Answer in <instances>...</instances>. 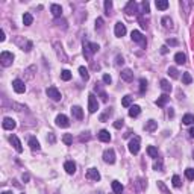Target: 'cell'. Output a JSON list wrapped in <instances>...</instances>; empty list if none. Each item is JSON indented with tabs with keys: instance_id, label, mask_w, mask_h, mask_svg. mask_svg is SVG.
I'll return each mask as SVG.
<instances>
[{
	"instance_id": "obj_41",
	"label": "cell",
	"mask_w": 194,
	"mask_h": 194,
	"mask_svg": "<svg viewBox=\"0 0 194 194\" xmlns=\"http://www.w3.org/2000/svg\"><path fill=\"white\" fill-rule=\"evenodd\" d=\"M158 188H159V190H161L164 194H170V191L167 190V187H165V185H164V182H161V180H158Z\"/></svg>"
},
{
	"instance_id": "obj_26",
	"label": "cell",
	"mask_w": 194,
	"mask_h": 194,
	"mask_svg": "<svg viewBox=\"0 0 194 194\" xmlns=\"http://www.w3.org/2000/svg\"><path fill=\"white\" fill-rule=\"evenodd\" d=\"M156 8L158 9H161V11H165L167 8H169V2L167 0H156Z\"/></svg>"
},
{
	"instance_id": "obj_16",
	"label": "cell",
	"mask_w": 194,
	"mask_h": 194,
	"mask_svg": "<svg viewBox=\"0 0 194 194\" xmlns=\"http://www.w3.org/2000/svg\"><path fill=\"white\" fill-rule=\"evenodd\" d=\"M50 12H52V15L53 17H61L62 15V8L59 6V5H56V3H53L52 6H50Z\"/></svg>"
},
{
	"instance_id": "obj_9",
	"label": "cell",
	"mask_w": 194,
	"mask_h": 194,
	"mask_svg": "<svg viewBox=\"0 0 194 194\" xmlns=\"http://www.w3.org/2000/svg\"><path fill=\"white\" fill-rule=\"evenodd\" d=\"M2 126H3V129H6V130H12V129H15V126H17V123L14 118H9V117H5L3 121H2Z\"/></svg>"
},
{
	"instance_id": "obj_37",
	"label": "cell",
	"mask_w": 194,
	"mask_h": 194,
	"mask_svg": "<svg viewBox=\"0 0 194 194\" xmlns=\"http://www.w3.org/2000/svg\"><path fill=\"white\" fill-rule=\"evenodd\" d=\"M185 176L188 180H194V169H187L185 170Z\"/></svg>"
},
{
	"instance_id": "obj_47",
	"label": "cell",
	"mask_w": 194,
	"mask_h": 194,
	"mask_svg": "<svg viewBox=\"0 0 194 194\" xmlns=\"http://www.w3.org/2000/svg\"><path fill=\"white\" fill-rule=\"evenodd\" d=\"M102 26H103V18H97L96 20V29H102Z\"/></svg>"
},
{
	"instance_id": "obj_14",
	"label": "cell",
	"mask_w": 194,
	"mask_h": 194,
	"mask_svg": "<svg viewBox=\"0 0 194 194\" xmlns=\"http://www.w3.org/2000/svg\"><path fill=\"white\" fill-rule=\"evenodd\" d=\"M97 135H99V140L103 141V143H109V141H111V134H109L106 129H102Z\"/></svg>"
},
{
	"instance_id": "obj_4",
	"label": "cell",
	"mask_w": 194,
	"mask_h": 194,
	"mask_svg": "<svg viewBox=\"0 0 194 194\" xmlns=\"http://www.w3.org/2000/svg\"><path fill=\"white\" fill-rule=\"evenodd\" d=\"M97 109H99V102H97L96 96L93 93H90L88 94V111L91 114H94V112H97Z\"/></svg>"
},
{
	"instance_id": "obj_24",
	"label": "cell",
	"mask_w": 194,
	"mask_h": 194,
	"mask_svg": "<svg viewBox=\"0 0 194 194\" xmlns=\"http://www.w3.org/2000/svg\"><path fill=\"white\" fill-rule=\"evenodd\" d=\"M161 88H162V91L167 94L171 91V85H170V82L167 79H161Z\"/></svg>"
},
{
	"instance_id": "obj_59",
	"label": "cell",
	"mask_w": 194,
	"mask_h": 194,
	"mask_svg": "<svg viewBox=\"0 0 194 194\" xmlns=\"http://www.w3.org/2000/svg\"><path fill=\"white\" fill-rule=\"evenodd\" d=\"M193 158H194V150H193Z\"/></svg>"
},
{
	"instance_id": "obj_50",
	"label": "cell",
	"mask_w": 194,
	"mask_h": 194,
	"mask_svg": "<svg viewBox=\"0 0 194 194\" xmlns=\"http://www.w3.org/2000/svg\"><path fill=\"white\" fill-rule=\"evenodd\" d=\"M167 44H170V46H177L179 41L177 40H167Z\"/></svg>"
},
{
	"instance_id": "obj_48",
	"label": "cell",
	"mask_w": 194,
	"mask_h": 194,
	"mask_svg": "<svg viewBox=\"0 0 194 194\" xmlns=\"http://www.w3.org/2000/svg\"><path fill=\"white\" fill-rule=\"evenodd\" d=\"M123 124H124V123H123V120L114 121V127H115V129H120V127H123Z\"/></svg>"
},
{
	"instance_id": "obj_53",
	"label": "cell",
	"mask_w": 194,
	"mask_h": 194,
	"mask_svg": "<svg viewBox=\"0 0 194 194\" xmlns=\"http://www.w3.org/2000/svg\"><path fill=\"white\" fill-rule=\"evenodd\" d=\"M5 38H6V37H5V32H3V30H0V41L3 43V41H5Z\"/></svg>"
},
{
	"instance_id": "obj_46",
	"label": "cell",
	"mask_w": 194,
	"mask_h": 194,
	"mask_svg": "<svg viewBox=\"0 0 194 194\" xmlns=\"http://www.w3.org/2000/svg\"><path fill=\"white\" fill-rule=\"evenodd\" d=\"M153 169H155V170H159V171H162V162H161V161H156V162L153 164Z\"/></svg>"
},
{
	"instance_id": "obj_27",
	"label": "cell",
	"mask_w": 194,
	"mask_h": 194,
	"mask_svg": "<svg viewBox=\"0 0 194 194\" xmlns=\"http://www.w3.org/2000/svg\"><path fill=\"white\" fill-rule=\"evenodd\" d=\"M147 153H149L150 158H155V159L158 158V149H156L155 146H149V147H147Z\"/></svg>"
},
{
	"instance_id": "obj_40",
	"label": "cell",
	"mask_w": 194,
	"mask_h": 194,
	"mask_svg": "<svg viewBox=\"0 0 194 194\" xmlns=\"http://www.w3.org/2000/svg\"><path fill=\"white\" fill-rule=\"evenodd\" d=\"M177 73H179V72H177L174 67H170V68H169V74L173 77V79H177V77H179V74H177Z\"/></svg>"
},
{
	"instance_id": "obj_39",
	"label": "cell",
	"mask_w": 194,
	"mask_h": 194,
	"mask_svg": "<svg viewBox=\"0 0 194 194\" xmlns=\"http://www.w3.org/2000/svg\"><path fill=\"white\" fill-rule=\"evenodd\" d=\"M140 85H141V87H140V93L144 94V91L147 90V80H146V79H141V80H140Z\"/></svg>"
},
{
	"instance_id": "obj_31",
	"label": "cell",
	"mask_w": 194,
	"mask_h": 194,
	"mask_svg": "<svg viewBox=\"0 0 194 194\" xmlns=\"http://www.w3.org/2000/svg\"><path fill=\"white\" fill-rule=\"evenodd\" d=\"M182 82H184L185 85H190V83L193 82L191 74H190V73H184V74H182Z\"/></svg>"
},
{
	"instance_id": "obj_22",
	"label": "cell",
	"mask_w": 194,
	"mask_h": 194,
	"mask_svg": "<svg viewBox=\"0 0 194 194\" xmlns=\"http://www.w3.org/2000/svg\"><path fill=\"white\" fill-rule=\"evenodd\" d=\"M169 99H170V97L167 96L165 93H164L162 96H159V97H158V100H156V105H158L159 108H162V106H165V103L169 102Z\"/></svg>"
},
{
	"instance_id": "obj_20",
	"label": "cell",
	"mask_w": 194,
	"mask_h": 194,
	"mask_svg": "<svg viewBox=\"0 0 194 194\" xmlns=\"http://www.w3.org/2000/svg\"><path fill=\"white\" fill-rule=\"evenodd\" d=\"M174 61H176V64H177V65H182V64H185L187 56H185L182 52H177V53L174 55Z\"/></svg>"
},
{
	"instance_id": "obj_42",
	"label": "cell",
	"mask_w": 194,
	"mask_h": 194,
	"mask_svg": "<svg viewBox=\"0 0 194 194\" xmlns=\"http://www.w3.org/2000/svg\"><path fill=\"white\" fill-rule=\"evenodd\" d=\"M162 23H164V26H165L167 29H169V27H171V26H173V21L170 20L169 17H164V18H162Z\"/></svg>"
},
{
	"instance_id": "obj_3",
	"label": "cell",
	"mask_w": 194,
	"mask_h": 194,
	"mask_svg": "<svg viewBox=\"0 0 194 194\" xmlns=\"http://www.w3.org/2000/svg\"><path fill=\"white\" fill-rule=\"evenodd\" d=\"M12 62H14V55L11 52H2V55H0V64L3 67H9V65H12Z\"/></svg>"
},
{
	"instance_id": "obj_52",
	"label": "cell",
	"mask_w": 194,
	"mask_h": 194,
	"mask_svg": "<svg viewBox=\"0 0 194 194\" xmlns=\"http://www.w3.org/2000/svg\"><path fill=\"white\" fill-rule=\"evenodd\" d=\"M161 53H162V55L169 53V49H167V46H162V47H161Z\"/></svg>"
},
{
	"instance_id": "obj_1",
	"label": "cell",
	"mask_w": 194,
	"mask_h": 194,
	"mask_svg": "<svg viewBox=\"0 0 194 194\" xmlns=\"http://www.w3.org/2000/svg\"><path fill=\"white\" fill-rule=\"evenodd\" d=\"M99 44L96 43H88V41H83V55L87 58H91V55H94L99 52Z\"/></svg>"
},
{
	"instance_id": "obj_17",
	"label": "cell",
	"mask_w": 194,
	"mask_h": 194,
	"mask_svg": "<svg viewBox=\"0 0 194 194\" xmlns=\"http://www.w3.org/2000/svg\"><path fill=\"white\" fill-rule=\"evenodd\" d=\"M72 114L74 118H77V120H82L83 118V111H82V108L80 106H73L72 108Z\"/></svg>"
},
{
	"instance_id": "obj_55",
	"label": "cell",
	"mask_w": 194,
	"mask_h": 194,
	"mask_svg": "<svg viewBox=\"0 0 194 194\" xmlns=\"http://www.w3.org/2000/svg\"><path fill=\"white\" fill-rule=\"evenodd\" d=\"M173 115H174V111L170 108V109H169V117H173Z\"/></svg>"
},
{
	"instance_id": "obj_18",
	"label": "cell",
	"mask_w": 194,
	"mask_h": 194,
	"mask_svg": "<svg viewBox=\"0 0 194 194\" xmlns=\"http://www.w3.org/2000/svg\"><path fill=\"white\" fill-rule=\"evenodd\" d=\"M64 170H65L68 174H74V173H76V164H74L73 161H67V162L64 164Z\"/></svg>"
},
{
	"instance_id": "obj_29",
	"label": "cell",
	"mask_w": 194,
	"mask_h": 194,
	"mask_svg": "<svg viewBox=\"0 0 194 194\" xmlns=\"http://www.w3.org/2000/svg\"><path fill=\"white\" fill-rule=\"evenodd\" d=\"M182 123H184V124H193L194 123V115L193 114H185V115L182 117Z\"/></svg>"
},
{
	"instance_id": "obj_49",
	"label": "cell",
	"mask_w": 194,
	"mask_h": 194,
	"mask_svg": "<svg viewBox=\"0 0 194 194\" xmlns=\"http://www.w3.org/2000/svg\"><path fill=\"white\" fill-rule=\"evenodd\" d=\"M123 62H124V61H123V56L118 55V56L115 58V64H117V65H123Z\"/></svg>"
},
{
	"instance_id": "obj_58",
	"label": "cell",
	"mask_w": 194,
	"mask_h": 194,
	"mask_svg": "<svg viewBox=\"0 0 194 194\" xmlns=\"http://www.w3.org/2000/svg\"><path fill=\"white\" fill-rule=\"evenodd\" d=\"M2 194H12V191H3Z\"/></svg>"
},
{
	"instance_id": "obj_10",
	"label": "cell",
	"mask_w": 194,
	"mask_h": 194,
	"mask_svg": "<svg viewBox=\"0 0 194 194\" xmlns=\"http://www.w3.org/2000/svg\"><path fill=\"white\" fill-rule=\"evenodd\" d=\"M55 123H56L58 127H68V126H70V121H68V118H67L64 114H59V115L56 117Z\"/></svg>"
},
{
	"instance_id": "obj_32",
	"label": "cell",
	"mask_w": 194,
	"mask_h": 194,
	"mask_svg": "<svg viewBox=\"0 0 194 194\" xmlns=\"http://www.w3.org/2000/svg\"><path fill=\"white\" fill-rule=\"evenodd\" d=\"M135 9H137V3H135V2H129L124 11H126L127 14H132V11H135Z\"/></svg>"
},
{
	"instance_id": "obj_30",
	"label": "cell",
	"mask_w": 194,
	"mask_h": 194,
	"mask_svg": "<svg viewBox=\"0 0 194 194\" xmlns=\"http://www.w3.org/2000/svg\"><path fill=\"white\" fill-rule=\"evenodd\" d=\"M132 99H134L132 96H124L123 99H121V105H123L124 108H129L130 103H132Z\"/></svg>"
},
{
	"instance_id": "obj_54",
	"label": "cell",
	"mask_w": 194,
	"mask_h": 194,
	"mask_svg": "<svg viewBox=\"0 0 194 194\" xmlns=\"http://www.w3.org/2000/svg\"><path fill=\"white\" fill-rule=\"evenodd\" d=\"M85 140H90V135H88V132H87V135H82V137H80V141H85Z\"/></svg>"
},
{
	"instance_id": "obj_21",
	"label": "cell",
	"mask_w": 194,
	"mask_h": 194,
	"mask_svg": "<svg viewBox=\"0 0 194 194\" xmlns=\"http://www.w3.org/2000/svg\"><path fill=\"white\" fill-rule=\"evenodd\" d=\"M141 114V108L138 106V105H134V106H130V109H129V117H138Z\"/></svg>"
},
{
	"instance_id": "obj_12",
	"label": "cell",
	"mask_w": 194,
	"mask_h": 194,
	"mask_svg": "<svg viewBox=\"0 0 194 194\" xmlns=\"http://www.w3.org/2000/svg\"><path fill=\"white\" fill-rule=\"evenodd\" d=\"M9 141H11V144L14 146V149H15L18 153H21V152H23L21 143H20V140H18V137H17V135H11V137H9Z\"/></svg>"
},
{
	"instance_id": "obj_33",
	"label": "cell",
	"mask_w": 194,
	"mask_h": 194,
	"mask_svg": "<svg viewBox=\"0 0 194 194\" xmlns=\"http://www.w3.org/2000/svg\"><path fill=\"white\" fill-rule=\"evenodd\" d=\"M171 182H173V187H174V188H180V185H182V182H180V177H179L177 174H174V176H173Z\"/></svg>"
},
{
	"instance_id": "obj_23",
	"label": "cell",
	"mask_w": 194,
	"mask_h": 194,
	"mask_svg": "<svg viewBox=\"0 0 194 194\" xmlns=\"http://www.w3.org/2000/svg\"><path fill=\"white\" fill-rule=\"evenodd\" d=\"M29 147H30L32 150H40V149H41V146H40V143H38V140H37L35 137L29 138Z\"/></svg>"
},
{
	"instance_id": "obj_6",
	"label": "cell",
	"mask_w": 194,
	"mask_h": 194,
	"mask_svg": "<svg viewBox=\"0 0 194 194\" xmlns=\"http://www.w3.org/2000/svg\"><path fill=\"white\" fill-rule=\"evenodd\" d=\"M103 161L106 164H114L115 162V152L112 149H108L103 152Z\"/></svg>"
},
{
	"instance_id": "obj_43",
	"label": "cell",
	"mask_w": 194,
	"mask_h": 194,
	"mask_svg": "<svg viewBox=\"0 0 194 194\" xmlns=\"http://www.w3.org/2000/svg\"><path fill=\"white\" fill-rule=\"evenodd\" d=\"M111 114H112V111H111V108H109V109H108L105 114H102V115H100V121H106L108 115H111Z\"/></svg>"
},
{
	"instance_id": "obj_38",
	"label": "cell",
	"mask_w": 194,
	"mask_h": 194,
	"mask_svg": "<svg viewBox=\"0 0 194 194\" xmlns=\"http://www.w3.org/2000/svg\"><path fill=\"white\" fill-rule=\"evenodd\" d=\"M111 9H112V2H111V0H105V11H106L105 14L109 15V11H111Z\"/></svg>"
},
{
	"instance_id": "obj_34",
	"label": "cell",
	"mask_w": 194,
	"mask_h": 194,
	"mask_svg": "<svg viewBox=\"0 0 194 194\" xmlns=\"http://www.w3.org/2000/svg\"><path fill=\"white\" fill-rule=\"evenodd\" d=\"M79 73H80V77H82V79H85V80H88V79H90L88 70H87L85 67H79Z\"/></svg>"
},
{
	"instance_id": "obj_56",
	"label": "cell",
	"mask_w": 194,
	"mask_h": 194,
	"mask_svg": "<svg viewBox=\"0 0 194 194\" xmlns=\"http://www.w3.org/2000/svg\"><path fill=\"white\" fill-rule=\"evenodd\" d=\"M190 135L194 138V127H191V129H190Z\"/></svg>"
},
{
	"instance_id": "obj_36",
	"label": "cell",
	"mask_w": 194,
	"mask_h": 194,
	"mask_svg": "<svg viewBox=\"0 0 194 194\" xmlns=\"http://www.w3.org/2000/svg\"><path fill=\"white\" fill-rule=\"evenodd\" d=\"M62 141H64L67 146H70L73 143V135L72 134H65V135L62 137Z\"/></svg>"
},
{
	"instance_id": "obj_28",
	"label": "cell",
	"mask_w": 194,
	"mask_h": 194,
	"mask_svg": "<svg viewBox=\"0 0 194 194\" xmlns=\"http://www.w3.org/2000/svg\"><path fill=\"white\" fill-rule=\"evenodd\" d=\"M23 23H24V26H30V24L33 23V17H32V14H29V12H24Z\"/></svg>"
},
{
	"instance_id": "obj_51",
	"label": "cell",
	"mask_w": 194,
	"mask_h": 194,
	"mask_svg": "<svg viewBox=\"0 0 194 194\" xmlns=\"http://www.w3.org/2000/svg\"><path fill=\"white\" fill-rule=\"evenodd\" d=\"M47 141H50V143H55V135L53 134H50L47 137Z\"/></svg>"
},
{
	"instance_id": "obj_19",
	"label": "cell",
	"mask_w": 194,
	"mask_h": 194,
	"mask_svg": "<svg viewBox=\"0 0 194 194\" xmlns=\"http://www.w3.org/2000/svg\"><path fill=\"white\" fill-rule=\"evenodd\" d=\"M156 127H158V123H156L155 120H149V121H146L144 129L147 130V132H155V130H156Z\"/></svg>"
},
{
	"instance_id": "obj_5",
	"label": "cell",
	"mask_w": 194,
	"mask_h": 194,
	"mask_svg": "<svg viewBox=\"0 0 194 194\" xmlns=\"http://www.w3.org/2000/svg\"><path fill=\"white\" fill-rule=\"evenodd\" d=\"M46 94H47L53 102H59L61 99H62V96H61V93L58 91V88L56 87H49L47 90H46Z\"/></svg>"
},
{
	"instance_id": "obj_44",
	"label": "cell",
	"mask_w": 194,
	"mask_h": 194,
	"mask_svg": "<svg viewBox=\"0 0 194 194\" xmlns=\"http://www.w3.org/2000/svg\"><path fill=\"white\" fill-rule=\"evenodd\" d=\"M141 6H143V12H146V14H149V12H150V9H149V2H147V0L141 3Z\"/></svg>"
},
{
	"instance_id": "obj_8",
	"label": "cell",
	"mask_w": 194,
	"mask_h": 194,
	"mask_svg": "<svg viewBox=\"0 0 194 194\" xmlns=\"http://www.w3.org/2000/svg\"><path fill=\"white\" fill-rule=\"evenodd\" d=\"M130 38H132V41H135V43H138V44H141V46L146 44V38L143 37V33H141L140 30H132Z\"/></svg>"
},
{
	"instance_id": "obj_15",
	"label": "cell",
	"mask_w": 194,
	"mask_h": 194,
	"mask_svg": "<svg viewBox=\"0 0 194 194\" xmlns=\"http://www.w3.org/2000/svg\"><path fill=\"white\" fill-rule=\"evenodd\" d=\"M120 76H121V79L126 80V82H130V80L134 79V73H132L130 68H124V70L120 73Z\"/></svg>"
},
{
	"instance_id": "obj_11",
	"label": "cell",
	"mask_w": 194,
	"mask_h": 194,
	"mask_svg": "<svg viewBox=\"0 0 194 194\" xmlns=\"http://www.w3.org/2000/svg\"><path fill=\"white\" fill-rule=\"evenodd\" d=\"M114 33H115V37H118V38L124 37V35H126V26L121 23V21L115 23V27H114Z\"/></svg>"
},
{
	"instance_id": "obj_57",
	"label": "cell",
	"mask_w": 194,
	"mask_h": 194,
	"mask_svg": "<svg viewBox=\"0 0 194 194\" xmlns=\"http://www.w3.org/2000/svg\"><path fill=\"white\" fill-rule=\"evenodd\" d=\"M23 180H29V174H23Z\"/></svg>"
},
{
	"instance_id": "obj_13",
	"label": "cell",
	"mask_w": 194,
	"mask_h": 194,
	"mask_svg": "<svg viewBox=\"0 0 194 194\" xmlns=\"http://www.w3.org/2000/svg\"><path fill=\"white\" fill-rule=\"evenodd\" d=\"M87 177L91 179V180H100V173L97 169H88L87 170Z\"/></svg>"
},
{
	"instance_id": "obj_7",
	"label": "cell",
	"mask_w": 194,
	"mask_h": 194,
	"mask_svg": "<svg viewBox=\"0 0 194 194\" xmlns=\"http://www.w3.org/2000/svg\"><path fill=\"white\" fill-rule=\"evenodd\" d=\"M12 88H14V91L17 94H23L24 91H26V85H24V82L21 79H15L12 82Z\"/></svg>"
},
{
	"instance_id": "obj_25",
	"label": "cell",
	"mask_w": 194,
	"mask_h": 194,
	"mask_svg": "<svg viewBox=\"0 0 194 194\" xmlns=\"http://www.w3.org/2000/svg\"><path fill=\"white\" fill-rule=\"evenodd\" d=\"M111 187H112V190H114V193L115 194H120L123 191V185H121L118 180H114L112 184H111Z\"/></svg>"
},
{
	"instance_id": "obj_35",
	"label": "cell",
	"mask_w": 194,
	"mask_h": 194,
	"mask_svg": "<svg viewBox=\"0 0 194 194\" xmlns=\"http://www.w3.org/2000/svg\"><path fill=\"white\" fill-rule=\"evenodd\" d=\"M61 79L62 80H70L72 79V72L70 70H62L61 72Z\"/></svg>"
},
{
	"instance_id": "obj_45",
	"label": "cell",
	"mask_w": 194,
	"mask_h": 194,
	"mask_svg": "<svg viewBox=\"0 0 194 194\" xmlns=\"http://www.w3.org/2000/svg\"><path fill=\"white\" fill-rule=\"evenodd\" d=\"M103 82H105V83H108V85H109V83H111V82H112V77H111V76H109V74H103Z\"/></svg>"
},
{
	"instance_id": "obj_2",
	"label": "cell",
	"mask_w": 194,
	"mask_h": 194,
	"mask_svg": "<svg viewBox=\"0 0 194 194\" xmlns=\"http://www.w3.org/2000/svg\"><path fill=\"white\" fill-rule=\"evenodd\" d=\"M141 138L137 135V137H134L130 141H129V152L132 153V155H138V152H140V147H141Z\"/></svg>"
}]
</instances>
